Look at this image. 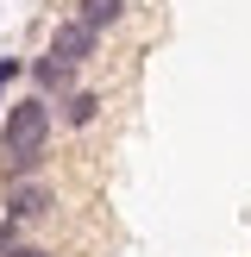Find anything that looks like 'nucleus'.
Instances as JSON below:
<instances>
[{
	"label": "nucleus",
	"instance_id": "obj_1",
	"mask_svg": "<svg viewBox=\"0 0 251 257\" xmlns=\"http://www.w3.org/2000/svg\"><path fill=\"white\" fill-rule=\"evenodd\" d=\"M50 125H57V107L44 94H19L0 113V145H7V182H32L50 163Z\"/></svg>",
	"mask_w": 251,
	"mask_h": 257
},
{
	"label": "nucleus",
	"instance_id": "obj_2",
	"mask_svg": "<svg viewBox=\"0 0 251 257\" xmlns=\"http://www.w3.org/2000/svg\"><path fill=\"white\" fill-rule=\"evenodd\" d=\"M0 207H7V220H19V226H38L50 207H57V195H50V182H44V176H32V182H13Z\"/></svg>",
	"mask_w": 251,
	"mask_h": 257
},
{
	"label": "nucleus",
	"instance_id": "obj_3",
	"mask_svg": "<svg viewBox=\"0 0 251 257\" xmlns=\"http://www.w3.org/2000/svg\"><path fill=\"white\" fill-rule=\"evenodd\" d=\"M94 50H100V32H94V25H82V19H75V13H69V19H63V25H57V32H50V57L75 63V69H82V63L94 57Z\"/></svg>",
	"mask_w": 251,
	"mask_h": 257
},
{
	"label": "nucleus",
	"instance_id": "obj_4",
	"mask_svg": "<svg viewBox=\"0 0 251 257\" xmlns=\"http://www.w3.org/2000/svg\"><path fill=\"white\" fill-rule=\"evenodd\" d=\"M75 75H82V69H75V63H63V57H50V50H44V57H32V88H38V94H75Z\"/></svg>",
	"mask_w": 251,
	"mask_h": 257
},
{
	"label": "nucleus",
	"instance_id": "obj_5",
	"mask_svg": "<svg viewBox=\"0 0 251 257\" xmlns=\"http://www.w3.org/2000/svg\"><path fill=\"white\" fill-rule=\"evenodd\" d=\"M57 119L69 125V132H88V125L100 119V94H94V88H75V94H63V107H57Z\"/></svg>",
	"mask_w": 251,
	"mask_h": 257
},
{
	"label": "nucleus",
	"instance_id": "obj_6",
	"mask_svg": "<svg viewBox=\"0 0 251 257\" xmlns=\"http://www.w3.org/2000/svg\"><path fill=\"white\" fill-rule=\"evenodd\" d=\"M75 19L82 25H94V32H113V25H119V13H126V0H75Z\"/></svg>",
	"mask_w": 251,
	"mask_h": 257
},
{
	"label": "nucleus",
	"instance_id": "obj_7",
	"mask_svg": "<svg viewBox=\"0 0 251 257\" xmlns=\"http://www.w3.org/2000/svg\"><path fill=\"white\" fill-rule=\"evenodd\" d=\"M19 245H25V226H19V220H7V213H0V257H13Z\"/></svg>",
	"mask_w": 251,
	"mask_h": 257
},
{
	"label": "nucleus",
	"instance_id": "obj_8",
	"mask_svg": "<svg viewBox=\"0 0 251 257\" xmlns=\"http://www.w3.org/2000/svg\"><path fill=\"white\" fill-rule=\"evenodd\" d=\"M19 69H25L19 57H0V88H7V82H19Z\"/></svg>",
	"mask_w": 251,
	"mask_h": 257
},
{
	"label": "nucleus",
	"instance_id": "obj_9",
	"mask_svg": "<svg viewBox=\"0 0 251 257\" xmlns=\"http://www.w3.org/2000/svg\"><path fill=\"white\" fill-rule=\"evenodd\" d=\"M13 257H50L44 245H19V251H13Z\"/></svg>",
	"mask_w": 251,
	"mask_h": 257
},
{
	"label": "nucleus",
	"instance_id": "obj_10",
	"mask_svg": "<svg viewBox=\"0 0 251 257\" xmlns=\"http://www.w3.org/2000/svg\"><path fill=\"white\" fill-rule=\"evenodd\" d=\"M0 113H7V100H0Z\"/></svg>",
	"mask_w": 251,
	"mask_h": 257
}]
</instances>
